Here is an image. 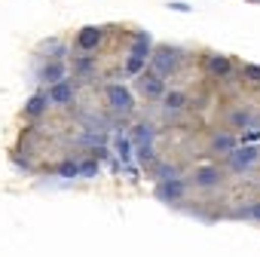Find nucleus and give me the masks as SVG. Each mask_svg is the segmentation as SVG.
<instances>
[{
	"label": "nucleus",
	"mask_w": 260,
	"mask_h": 257,
	"mask_svg": "<svg viewBox=\"0 0 260 257\" xmlns=\"http://www.w3.org/2000/svg\"><path fill=\"white\" fill-rule=\"evenodd\" d=\"M257 159H260L257 147H233L230 150V169L233 172H248Z\"/></svg>",
	"instance_id": "obj_1"
},
{
	"label": "nucleus",
	"mask_w": 260,
	"mask_h": 257,
	"mask_svg": "<svg viewBox=\"0 0 260 257\" xmlns=\"http://www.w3.org/2000/svg\"><path fill=\"white\" fill-rule=\"evenodd\" d=\"M107 104L116 113H128L132 110V92H128L125 86H107Z\"/></svg>",
	"instance_id": "obj_2"
},
{
	"label": "nucleus",
	"mask_w": 260,
	"mask_h": 257,
	"mask_svg": "<svg viewBox=\"0 0 260 257\" xmlns=\"http://www.w3.org/2000/svg\"><path fill=\"white\" fill-rule=\"evenodd\" d=\"M138 86H141V92L147 98H162V92H166V83H162V77L156 71H141Z\"/></svg>",
	"instance_id": "obj_3"
},
{
	"label": "nucleus",
	"mask_w": 260,
	"mask_h": 257,
	"mask_svg": "<svg viewBox=\"0 0 260 257\" xmlns=\"http://www.w3.org/2000/svg\"><path fill=\"white\" fill-rule=\"evenodd\" d=\"M178 52L175 49H169V46H162V49H156V55L150 58L153 61V71L159 74V77H166V74H172L175 68H178V58H175Z\"/></svg>",
	"instance_id": "obj_4"
},
{
	"label": "nucleus",
	"mask_w": 260,
	"mask_h": 257,
	"mask_svg": "<svg viewBox=\"0 0 260 257\" xmlns=\"http://www.w3.org/2000/svg\"><path fill=\"white\" fill-rule=\"evenodd\" d=\"M74 92H77V86H74L68 77H61V80L52 83V89H49V104H71Z\"/></svg>",
	"instance_id": "obj_5"
},
{
	"label": "nucleus",
	"mask_w": 260,
	"mask_h": 257,
	"mask_svg": "<svg viewBox=\"0 0 260 257\" xmlns=\"http://www.w3.org/2000/svg\"><path fill=\"white\" fill-rule=\"evenodd\" d=\"M184 190H187V184L175 175V178H166V181L159 184V190H156V193H159V199L175 202V199H181V196H184Z\"/></svg>",
	"instance_id": "obj_6"
},
{
	"label": "nucleus",
	"mask_w": 260,
	"mask_h": 257,
	"mask_svg": "<svg viewBox=\"0 0 260 257\" xmlns=\"http://www.w3.org/2000/svg\"><path fill=\"white\" fill-rule=\"evenodd\" d=\"M193 181H196L199 187H214V184H220V172H217L214 166H202V169H196Z\"/></svg>",
	"instance_id": "obj_7"
},
{
	"label": "nucleus",
	"mask_w": 260,
	"mask_h": 257,
	"mask_svg": "<svg viewBox=\"0 0 260 257\" xmlns=\"http://www.w3.org/2000/svg\"><path fill=\"white\" fill-rule=\"evenodd\" d=\"M98 43H101V31L98 28H83L80 37H77V46L80 49H95Z\"/></svg>",
	"instance_id": "obj_8"
},
{
	"label": "nucleus",
	"mask_w": 260,
	"mask_h": 257,
	"mask_svg": "<svg viewBox=\"0 0 260 257\" xmlns=\"http://www.w3.org/2000/svg\"><path fill=\"white\" fill-rule=\"evenodd\" d=\"M61 77H64V65H61V61H49V65L40 71V80H43V83H49V86H52V83H58Z\"/></svg>",
	"instance_id": "obj_9"
},
{
	"label": "nucleus",
	"mask_w": 260,
	"mask_h": 257,
	"mask_svg": "<svg viewBox=\"0 0 260 257\" xmlns=\"http://www.w3.org/2000/svg\"><path fill=\"white\" fill-rule=\"evenodd\" d=\"M132 138H135V144H153V128L147 122H138L132 128Z\"/></svg>",
	"instance_id": "obj_10"
},
{
	"label": "nucleus",
	"mask_w": 260,
	"mask_h": 257,
	"mask_svg": "<svg viewBox=\"0 0 260 257\" xmlns=\"http://www.w3.org/2000/svg\"><path fill=\"white\" fill-rule=\"evenodd\" d=\"M150 34H135V40H132V52L135 55H147L150 58Z\"/></svg>",
	"instance_id": "obj_11"
},
{
	"label": "nucleus",
	"mask_w": 260,
	"mask_h": 257,
	"mask_svg": "<svg viewBox=\"0 0 260 257\" xmlns=\"http://www.w3.org/2000/svg\"><path fill=\"white\" fill-rule=\"evenodd\" d=\"M162 101H166V110H181L187 104V95L184 92H162Z\"/></svg>",
	"instance_id": "obj_12"
},
{
	"label": "nucleus",
	"mask_w": 260,
	"mask_h": 257,
	"mask_svg": "<svg viewBox=\"0 0 260 257\" xmlns=\"http://www.w3.org/2000/svg\"><path fill=\"white\" fill-rule=\"evenodd\" d=\"M211 147H214L217 153H230V150L236 147V138H233L230 132H223V135H214V141H211Z\"/></svg>",
	"instance_id": "obj_13"
},
{
	"label": "nucleus",
	"mask_w": 260,
	"mask_h": 257,
	"mask_svg": "<svg viewBox=\"0 0 260 257\" xmlns=\"http://www.w3.org/2000/svg\"><path fill=\"white\" fill-rule=\"evenodd\" d=\"M46 107H49V95H34V98L28 101V107H25V110H28L31 116H40Z\"/></svg>",
	"instance_id": "obj_14"
},
{
	"label": "nucleus",
	"mask_w": 260,
	"mask_h": 257,
	"mask_svg": "<svg viewBox=\"0 0 260 257\" xmlns=\"http://www.w3.org/2000/svg\"><path fill=\"white\" fill-rule=\"evenodd\" d=\"M208 71L223 77V74L230 71V58H226V55H211V58H208Z\"/></svg>",
	"instance_id": "obj_15"
},
{
	"label": "nucleus",
	"mask_w": 260,
	"mask_h": 257,
	"mask_svg": "<svg viewBox=\"0 0 260 257\" xmlns=\"http://www.w3.org/2000/svg\"><path fill=\"white\" fill-rule=\"evenodd\" d=\"M144 68H147V55H135V52L128 55V61H125V71L128 74H141Z\"/></svg>",
	"instance_id": "obj_16"
},
{
	"label": "nucleus",
	"mask_w": 260,
	"mask_h": 257,
	"mask_svg": "<svg viewBox=\"0 0 260 257\" xmlns=\"http://www.w3.org/2000/svg\"><path fill=\"white\" fill-rule=\"evenodd\" d=\"M58 175H61V178H68V181H74V178L80 175V166H77L74 159H68V163H61V166H58Z\"/></svg>",
	"instance_id": "obj_17"
},
{
	"label": "nucleus",
	"mask_w": 260,
	"mask_h": 257,
	"mask_svg": "<svg viewBox=\"0 0 260 257\" xmlns=\"http://www.w3.org/2000/svg\"><path fill=\"white\" fill-rule=\"evenodd\" d=\"M251 122H254L251 113H245V110H236V113H233V125H236V128H248Z\"/></svg>",
	"instance_id": "obj_18"
},
{
	"label": "nucleus",
	"mask_w": 260,
	"mask_h": 257,
	"mask_svg": "<svg viewBox=\"0 0 260 257\" xmlns=\"http://www.w3.org/2000/svg\"><path fill=\"white\" fill-rule=\"evenodd\" d=\"M242 77H245L248 83H260V68H257V65H245V68H242Z\"/></svg>",
	"instance_id": "obj_19"
},
{
	"label": "nucleus",
	"mask_w": 260,
	"mask_h": 257,
	"mask_svg": "<svg viewBox=\"0 0 260 257\" xmlns=\"http://www.w3.org/2000/svg\"><path fill=\"white\" fill-rule=\"evenodd\" d=\"M138 163H153V144H138Z\"/></svg>",
	"instance_id": "obj_20"
},
{
	"label": "nucleus",
	"mask_w": 260,
	"mask_h": 257,
	"mask_svg": "<svg viewBox=\"0 0 260 257\" xmlns=\"http://www.w3.org/2000/svg\"><path fill=\"white\" fill-rule=\"evenodd\" d=\"M116 153H119V159H128V141L125 138H116Z\"/></svg>",
	"instance_id": "obj_21"
},
{
	"label": "nucleus",
	"mask_w": 260,
	"mask_h": 257,
	"mask_svg": "<svg viewBox=\"0 0 260 257\" xmlns=\"http://www.w3.org/2000/svg\"><path fill=\"white\" fill-rule=\"evenodd\" d=\"M242 141L245 144H254V141H260V132H257V128H248V132L242 135Z\"/></svg>",
	"instance_id": "obj_22"
},
{
	"label": "nucleus",
	"mask_w": 260,
	"mask_h": 257,
	"mask_svg": "<svg viewBox=\"0 0 260 257\" xmlns=\"http://www.w3.org/2000/svg\"><path fill=\"white\" fill-rule=\"evenodd\" d=\"M80 172H83L86 178H95V175H98V166H95V163H86V166H83Z\"/></svg>",
	"instance_id": "obj_23"
},
{
	"label": "nucleus",
	"mask_w": 260,
	"mask_h": 257,
	"mask_svg": "<svg viewBox=\"0 0 260 257\" xmlns=\"http://www.w3.org/2000/svg\"><path fill=\"white\" fill-rule=\"evenodd\" d=\"M159 178L166 181V178H175V169L172 166H159Z\"/></svg>",
	"instance_id": "obj_24"
},
{
	"label": "nucleus",
	"mask_w": 260,
	"mask_h": 257,
	"mask_svg": "<svg viewBox=\"0 0 260 257\" xmlns=\"http://www.w3.org/2000/svg\"><path fill=\"white\" fill-rule=\"evenodd\" d=\"M169 10H178V13H190V7H187V4H169Z\"/></svg>",
	"instance_id": "obj_25"
},
{
	"label": "nucleus",
	"mask_w": 260,
	"mask_h": 257,
	"mask_svg": "<svg viewBox=\"0 0 260 257\" xmlns=\"http://www.w3.org/2000/svg\"><path fill=\"white\" fill-rule=\"evenodd\" d=\"M248 214H251V217H257V220H260V202H254V205H251V208H248Z\"/></svg>",
	"instance_id": "obj_26"
},
{
	"label": "nucleus",
	"mask_w": 260,
	"mask_h": 257,
	"mask_svg": "<svg viewBox=\"0 0 260 257\" xmlns=\"http://www.w3.org/2000/svg\"><path fill=\"white\" fill-rule=\"evenodd\" d=\"M77 68H80V71H89V68H92V61H89V58H80V61H77Z\"/></svg>",
	"instance_id": "obj_27"
}]
</instances>
